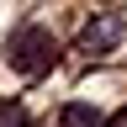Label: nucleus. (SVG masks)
<instances>
[{
  "instance_id": "obj_2",
  "label": "nucleus",
  "mask_w": 127,
  "mask_h": 127,
  "mask_svg": "<svg viewBox=\"0 0 127 127\" xmlns=\"http://www.w3.org/2000/svg\"><path fill=\"white\" fill-rule=\"evenodd\" d=\"M117 42H122V16H117V11H101V16L85 27V37H79V53L95 58V53H111Z\"/></svg>"
},
{
  "instance_id": "obj_5",
  "label": "nucleus",
  "mask_w": 127,
  "mask_h": 127,
  "mask_svg": "<svg viewBox=\"0 0 127 127\" xmlns=\"http://www.w3.org/2000/svg\"><path fill=\"white\" fill-rule=\"evenodd\" d=\"M111 127H127V111H117V117H111Z\"/></svg>"
},
{
  "instance_id": "obj_4",
  "label": "nucleus",
  "mask_w": 127,
  "mask_h": 127,
  "mask_svg": "<svg viewBox=\"0 0 127 127\" xmlns=\"http://www.w3.org/2000/svg\"><path fill=\"white\" fill-rule=\"evenodd\" d=\"M0 127H32L21 106H0Z\"/></svg>"
},
{
  "instance_id": "obj_3",
  "label": "nucleus",
  "mask_w": 127,
  "mask_h": 127,
  "mask_svg": "<svg viewBox=\"0 0 127 127\" xmlns=\"http://www.w3.org/2000/svg\"><path fill=\"white\" fill-rule=\"evenodd\" d=\"M58 127H101V117H95V106H85V101H69L58 111Z\"/></svg>"
},
{
  "instance_id": "obj_1",
  "label": "nucleus",
  "mask_w": 127,
  "mask_h": 127,
  "mask_svg": "<svg viewBox=\"0 0 127 127\" xmlns=\"http://www.w3.org/2000/svg\"><path fill=\"white\" fill-rule=\"evenodd\" d=\"M53 58H58V37L48 27H16L11 32V69L37 79V74L53 69Z\"/></svg>"
}]
</instances>
